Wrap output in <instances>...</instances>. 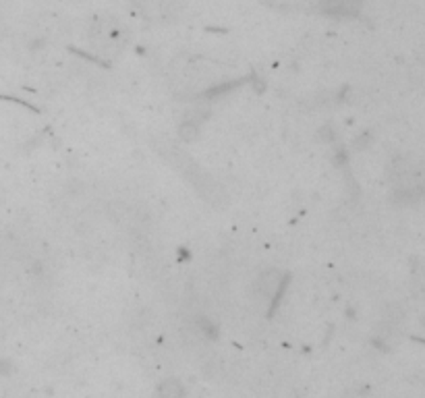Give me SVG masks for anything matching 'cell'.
<instances>
[{"instance_id":"cell-1","label":"cell","mask_w":425,"mask_h":398,"mask_svg":"<svg viewBox=\"0 0 425 398\" xmlns=\"http://www.w3.org/2000/svg\"><path fill=\"white\" fill-rule=\"evenodd\" d=\"M321 2H324L326 11H330V13H340V15H346V13H353L351 4H353L355 0H321Z\"/></svg>"}]
</instances>
